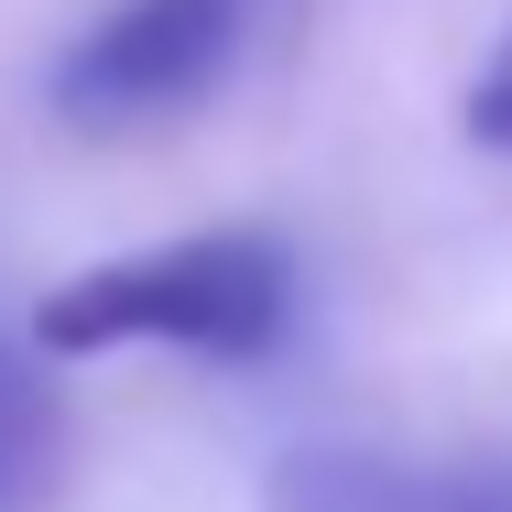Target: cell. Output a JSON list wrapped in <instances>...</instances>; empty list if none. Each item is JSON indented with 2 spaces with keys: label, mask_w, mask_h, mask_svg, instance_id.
<instances>
[{
  "label": "cell",
  "mask_w": 512,
  "mask_h": 512,
  "mask_svg": "<svg viewBox=\"0 0 512 512\" xmlns=\"http://www.w3.org/2000/svg\"><path fill=\"white\" fill-rule=\"evenodd\" d=\"M295 327V251L273 229H197L164 251L99 262L33 306L44 360H109V349H197V360H262Z\"/></svg>",
  "instance_id": "cell-1"
},
{
  "label": "cell",
  "mask_w": 512,
  "mask_h": 512,
  "mask_svg": "<svg viewBox=\"0 0 512 512\" xmlns=\"http://www.w3.org/2000/svg\"><path fill=\"white\" fill-rule=\"evenodd\" d=\"M306 0H109L99 22L55 55V120L66 131H164L207 109L251 55H273V33Z\"/></svg>",
  "instance_id": "cell-2"
},
{
  "label": "cell",
  "mask_w": 512,
  "mask_h": 512,
  "mask_svg": "<svg viewBox=\"0 0 512 512\" xmlns=\"http://www.w3.org/2000/svg\"><path fill=\"white\" fill-rule=\"evenodd\" d=\"M273 512H512V458H393V447H295Z\"/></svg>",
  "instance_id": "cell-3"
},
{
  "label": "cell",
  "mask_w": 512,
  "mask_h": 512,
  "mask_svg": "<svg viewBox=\"0 0 512 512\" xmlns=\"http://www.w3.org/2000/svg\"><path fill=\"white\" fill-rule=\"evenodd\" d=\"M66 469V404H55V371L44 349L0 338V512H44Z\"/></svg>",
  "instance_id": "cell-4"
},
{
  "label": "cell",
  "mask_w": 512,
  "mask_h": 512,
  "mask_svg": "<svg viewBox=\"0 0 512 512\" xmlns=\"http://www.w3.org/2000/svg\"><path fill=\"white\" fill-rule=\"evenodd\" d=\"M469 142L480 153H512V22H502V44H491V66H480V88H469Z\"/></svg>",
  "instance_id": "cell-5"
}]
</instances>
